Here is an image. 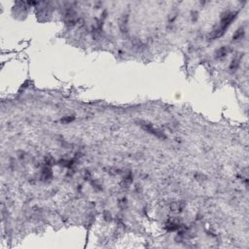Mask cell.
<instances>
[{"mask_svg":"<svg viewBox=\"0 0 249 249\" xmlns=\"http://www.w3.org/2000/svg\"><path fill=\"white\" fill-rule=\"evenodd\" d=\"M166 229L169 231V232H173V231H176L179 229V225L174 222H168L166 224Z\"/></svg>","mask_w":249,"mask_h":249,"instance_id":"cell-5","label":"cell"},{"mask_svg":"<svg viewBox=\"0 0 249 249\" xmlns=\"http://www.w3.org/2000/svg\"><path fill=\"white\" fill-rule=\"evenodd\" d=\"M228 53H229V48L223 46V47L219 48L216 51V58H224L225 56H227Z\"/></svg>","mask_w":249,"mask_h":249,"instance_id":"cell-2","label":"cell"},{"mask_svg":"<svg viewBox=\"0 0 249 249\" xmlns=\"http://www.w3.org/2000/svg\"><path fill=\"white\" fill-rule=\"evenodd\" d=\"M238 66H240V62H238V60H233L232 61V63H231V65H230V69L232 71H235L238 68Z\"/></svg>","mask_w":249,"mask_h":249,"instance_id":"cell-6","label":"cell"},{"mask_svg":"<svg viewBox=\"0 0 249 249\" xmlns=\"http://www.w3.org/2000/svg\"><path fill=\"white\" fill-rule=\"evenodd\" d=\"M235 15H237V14H235V13H233V12L225 13V14L223 15L222 18H221V24H220L219 27L225 31V30L227 29V27L231 24V22H232L233 20H235Z\"/></svg>","mask_w":249,"mask_h":249,"instance_id":"cell-1","label":"cell"},{"mask_svg":"<svg viewBox=\"0 0 249 249\" xmlns=\"http://www.w3.org/2000/svg\"><path fill=\"white\" fill-rule=\"evenodd\" d=\"M184 206H185V204L183 202H173V204H171L170 208L172 211L176 212V211H182Z\"/></svg>","mask_w":249,"mask_h":249,"instance_id":"cell-3","label":"cell"},{"mask_svg":"<svg viewBox=\"0 0 249 249\" xmlns=\"http://www.w3.org/2000/svg\"><path fill=\"white\" fill-rule=\"evenodd\" d=\"M243 36H244V30H243V28H238L237 31L233 33V41H237V40L241 39V38H242Z\"/></svg>","mask_w":249,"mask_h":249,"instance_id":"cell-4","label":"cell"},{"mask_svg":"<svg viewBox=\"0 0 249 249\" xmlns=\"http://www.w3.org/2000/svg\"><path fill=\"white\" fill-rule=\"evenodd\" d=\"M73 120H74L73 116H66V117L63 118V119H61V122L62 123H70V122H72Z\"/></svg>","mask_w":249,"mask_h":249,"instance_id":"cell-9","label":"cell"},{"mask_svg":"<svg viewBox=\"0 0 249 249\" xmlns=\"http://www.w3.org/2000/svg\"><path fill=\"white\" fill-rule=\"evenodd\" d=\"M45 161H46V166H51L54 163H55V160H54L51 156H47L45 159Z\"/></svg>","mask_w":249,"mask_h":249,"instance_id":"cell-7","label":"cell"},{"mask_svg":"<svg viewBox=\"0 0 249 249\" xmlns=\"http://www.w3.org/2000/svg\"><path fill=\"white\" fill-rule=\"evenodd\" d=\"M60 163H61V165H62V166H67V168H71V166H73L74 161H70V160H68V161H64V160H63V161H61Z\"/></svg>","mask_w":249,"mask_h":249,"instance_id":"cell-8","label":"cell"}]
</instances>
